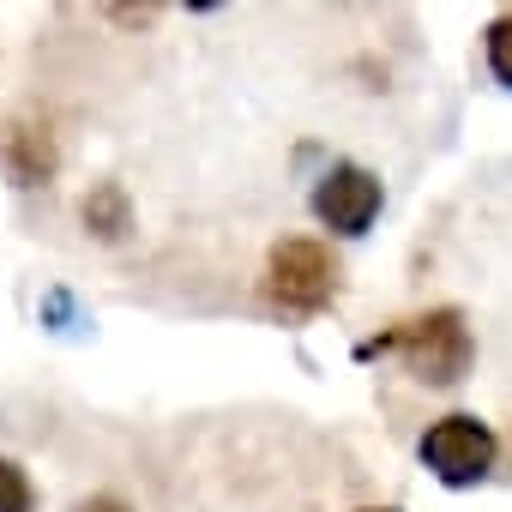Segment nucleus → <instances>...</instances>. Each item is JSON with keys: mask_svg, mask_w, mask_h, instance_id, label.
<instances>
[{"mask_svg": "<svg viewBox=\"0 0 512 512\" xmlns=\"http://www.w3.org/2000/svg\"><path fill=\"white\" fill-rule=\"evenodd\" d=\"M356 356H362V362L392 356V362H404V374L422 380V386H458V380L470 374V362H476V338H470L464 308H428V314H410V320L386 326L380 338H362Z\"/></svg>", "mask_w": 512, "mask_h": 512, "instance_id": "obj_1", "label": "nucleus"}, {"mask_svg": "<svg viewBox=\"0 0 512 512\" xmlns=\"http://www.w3.org/2000/svg\"><path fill=\"white\" fill-rule=\"evenodd\" d=\"M266 302L290 320H314L338 302V260L326 253V241L314 235H284L266 253Z\"/></svg>", "mask_w": 512, "mask_h": 512, "instance_id": "obj_2", "label": "nucleus"}, {"mask_svg": "<svg viewBox=\"0 0 512 512\" xmlns=\"http://www.w3.org/2000/svg\"><path fill=\"white\" fill-rule=\"evenodd\" d=\"M416 458L428 464L434 482L446 488H482L494 476V458H500V434L470 416V410H452L440 422H428V434L416 440Z\"/></svg>", "mask_w": 512, "mask_h": 512, "instance_id": "obj_3", "label": "nucleus"}, {"mask_svg": "<svg viewBox=\"0 0 512 512\" xmlns=\"http://www.w3.org/2000/svg\"><path fill=\"white\" fill-rule=\"evenodd\" d=\"M314 217L332 229V235H368V223L380 217V205H386V187H380V175L374 169H362V163H332L320 181H314Z\"/></svg>", "mask_w": 512, "mask_h": 512, "instance_id": "obj_4", "label": "nucleus"}, {"mask_svg": "<svg viewBox=\"0 0 512 512\" xmlns=\"http://www.w3.org/2000/svg\"><path fill=\"white\" fill-rule=\"evenodd\" d=\"M0 169H7V181L19 193L31 187H49L61 175V139L43 115H19L7 121V133H0Z\"/></svg>", "mask_w": 512, "mask_h": 512, "instance_id": "obj_5", "label": "nucleus"}, {"mask_svg": "<svg viewBox=\"0 0 512 512\" xmlns=\"http://www.w3.org/2000/svg\"><path fill=\"white\" fill-rule=\"evenodd\" d=\"M79 217H85V229H91L97 241H127V229H133V199H127L121 181H97V187L85 193Z\"/></svg>", "mask_w": 512, "mask_h": 512, "instance_id": "obj_6", "label": "nucleus"}, {"mask_svg": "<svg viewBox=\"0 0 512 512\" xmlns=\"http://www.w3.org/2000/svg\"><path fill=\"white\" fill-rule=\"evenodd\" d=\"M482 55H488V73L512 91V13H500V19L482 31Z\"/></svg>", "mask_w": 512, "mask_h": 512, "instance_id": "obj_7", "label": "nucleus"}, {"mask_svg": "<svg viewBox=\"0 0 512 512\" xmlns=\"http://www.w3.org/2000/svg\"><path fill=\"white\" fill-rule=\"evenodd\" d=\"M0 512H37V488L19 458H0Z\"/></svg>", "mask_w": 512, "mask_h": 512, "instance_id": "obj_8", "label": "nucleus"}, {"mask_svg": "<svg viewBox=\"0 0 512 512\" xmlns=\"http://www.w3.org/2000/svg\"><path fill=\"white\" fill-rule=\"evenodd\" d=\"M43 320H49V326H67V320H73V296H67V290H49V296H43Z\"/></svg>", "mask_w": 512, "mask_h": 512, "instance_id": "obj_9", "label": "nucleus"}, {"mask_svg": "<svg viewBox=\"0 0 512 512\" xmlns=\"http://www.w3.org/2000/svg\"><path fill=\"white\" fill-rule=\"evenodd\" d=\"M157 13H163V7H109V19H115V25H151Z\"/></svg>", "mask_w": 512, "mask_h": 512, "instance_id": "obj_10", "label": "nucleus"}, {"mask_svg": "<svg viewBox=\"0 0 512 512\" xmlns=\"http://www.w3.org/2000/svg\"><path fill=\"white\" fill-rule=\"evenodd\" d=\"M73 512H133V506H127L121 494H91V500H79Z\"/></svg>", "mask_w": 512, "mask_h": 512, "instance_id": "obj_11", "label": "nucleus"}, {"mask_svg": "<svg viewBox=\"0 0 512 512\" xmlns=\"http://www.w3.org/2000/svg\"><path fill=\"white\" fill-rule=\"evenodd\" d=\"M356 512H398V506H356Z\"/></svg>", "mask_w": 512, "mask_h": 512, "instance_id": "obj_12", "label": "nucleus"}]
</instances>
